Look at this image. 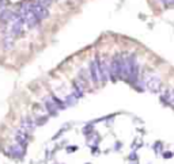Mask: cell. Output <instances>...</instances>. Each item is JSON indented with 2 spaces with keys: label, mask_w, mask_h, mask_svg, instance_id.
I'll use <instances>...</instances> for the list:
<instances>
[{
  "label": "cell",
  "mask_w": 174,
  "mask_h": 164,
  "mask_svg": "<svg viewBox=\"0 0 174 164\" xmlns=\"http://www.w3.org/2000/svg\"><path fill=\"white\" fill-rule=\"evenodd\" d=\"M46 121H48L46 117H39V118H37V125H44V123H46Z\"/></svg>",
  "instance_id": "cell-18"
},
{
  "label": "cell",
  "mask_w": 174,
  "mask_h": 164,
  "mask_svg": "<svg viewBox=\"0 0 174 164\" xmlns=\"http://www.w3.org/2000/svg\"><path fill=\"white\" fill-rule=\"evenodd\" d=\"M129 160H137V156H136V153H131V156H129Z\"/></svg>",
  "instance_id": "cell-21"
},
{
  "label": "cell",
  "mask_w": 174,
  "mask_h": 164,
  "mask_svg": "<svg viewBox=\"0 0 174 164\" xmlns=\"http://www.w3.org/2000/svg\"><path fill=\"white\" fill-rule=\"evenodd\" d=\"M12 15H14L12 11H10L8 8H6L4 11L0 12V20H1V22H10V20L12 19Z\"/></svg>",
  "instance_id": "cell-12"
},
{
  "label": "cell",
  "mask_w": 174,
  "mask_h": 164,
  "mask_svg": "<svg viewBox=\"0 0 174 164\" xmlns=\"http://www.w3.org/2000/svg\"><path fill=\"white\" fill-rule=\"evenodd\" d=\"M142 139H135V141H133V144H132V148L133 149H137V148H140V147H142Z\"/></svg>",
  "instance_id": "cell-17"
},
{
  "label": "cell",
  "mask_w": 174,
  "mask_h": 164,
  "mask_svg": "<svg viewBox=\"0 0 174 164\" xmlns=\"http://www.w3.org/2000/svg\"><path fill=\"white\" fill-rule=\"evenodd\" d=\"M77 102V98L75 97L74 94H71V95H67L64 99V103H65V106H74V104H76Z\"/></svg>",
  "instance_id": "cell-13"
},
{
  "label": "cell",
  "mask_w": 174,
  "mask_h": 164,
  "mask_svg": "<svg viewBox=\"0 0 174 164\" xmlns=\"http://www.w3.org/2000/svg\"><path fill=\"white\" fill-rule=\"evenodd\" d=\"M163 4H166V6H170V4H174V0H161Z\"/></svg>",
  "instance_id": "cell-20"
},
{
  "label": "cell",
  "mask_w": 174,
  "mask_h": 164,
  "mask_svg": "<svg viewBox=\"0 0 174 164\" xmlns=\"http://www.w3.org/2000/svg\"><path fill=\"white\" fill-rule=\"evenodd\" d=\"M99 69H101V81H107L110 79V62L107 61L106 58L101 60Z\"/></svg>",
  "instance_id": "cell-5"
},
{
  "label": "cell",
  "mask_w": 174,
  "mask_h": 164,
  "mask_svg": "<svg viewBox=\"0 0 174 164\" xmlns=\"http://www.w3.org/2000/svg\"><path fill=\"white\" fill-rule=\"evenodd\" d=\"M14 137H15V141L18 142V144H23L25 145L26 142H27V132H25L23 129H19V130H16L15 134H14Z\"/></svg>",
  "instance_id": "cell-9"
},
{
  "label": "cell",
  "mask_w": 174,
  "mask_h": 164,
  "mask_svg": "<svg viewBox=\"0 0 174 164\" xmlns=\"http://www.w3.org/2000/svg\"><path fill=\"white\" fill-rule=\"evenodd\" d=\"M25 152H26V149H25V145L23 144H14L12 147H10V153H11V156H14V157H19V159H22L23 156H25Z\"/></svg>",
  "instance_id": "cell-6"
},
{
  "label": "cell",
  "mask_w": 174,
  "mask_h": 164,
  "mask_svg": "<svg viewBox=\"0 0 174 164\" xmlns=\"http://www.w3.org/2000/svg\"><path fill=\"white\" fill-rule=\"evenodd\" d=\"M173 106H174V102H173Z\"/></svg>",
  "instance_id": "cell-23"
},
{
  "label": "cell",
  "mask_w": 174,
  "mask_h": 164,
  "mask_svg": "<svg viewBox=\"0 0 174 164\" xmlns=\"http://www.w3.org/2000/svg\"><path fill=\"white\" fill-rule=\"evenodd\" d=\"M52 1H53V0H36V3L41 4V6H44V7H49L52 4Z\"/></svg>",
  "instance_id": "cell-16"
},
{
  "label": "cell",
  "mask_w": 174,
  "mask_h": 164,
  "mask_svg": "<svg viewBox=\"0 0 174 164\" xmlns=\"http://www.w3.org/2000/svg\"><path fill=\"white\" fill-rule=\"evenodd\" d=\"M44 104H45L46 110L49 111V114H50V115H57L58 107L55 104V102H53V100H52V99H46L45 102H44Z\"/></svg>",
  "instance_id": "cell-10"
},
{
  "label": "cell",
  "mask_w": 174,
  "mask_h": 164,
  "mask_svg": "<svg viewBox=\"0 0 174 164\" xmlns=\"http://www.w3.org/2000/svg\"><path fill=\"white\" fill-rule=\"evenodd\" d=\"M88 142H90L91 147H97L98 142H99V136L93 134V137H88Z\"/></svg>",
  "instance_id": "cell-14"
},
{
  "label": "cell",
  "mask_w": 174,
  "mask_h": 164,
  "mask_svg": "<svg viewBox=\"0 0 174 164\" xmlns=\"http://www.w3.org/2000/svg\"><path fill=\"white\" fill-rule=\"evenodd\" d=\"M162 100L169 104H173L174 102V90L173 88H164L162 90Z\"/></svg>",
  "instance_id": "cell-7"
},
{
  "label": "cell",
  "mask_w": 174,
  "mask_h": 164,
  "mask_svg": "<svg viewBox=\"0 0 174 164\" xmlns=\"http://www.w3.org/2000/svg\"><path fill=\"white\" fill-rule=\"evenodd\" d=\"M162 156H163V159H170V157H173V153H171L170 151L169 152H162Z\"/></svg>",
  "instance_id": "cell-19"
},
{
  "label": "cell",
  "mask_w": 174,
  "mask_h": 164,
  "mask_svg": "<svg viewBox=\"0 0 174 164\" xmlns=\"http://www.w3.org/2000/svg\"><path fill=\"white\" fill-rule=\"evenodd\" d=\"M145 87L148 88L151 92H158L161 90V77L155 73L145 76Z\"/></svg>",
  "instance_id": "cell-2"
},
{
  "label": "cell",
  "mask_w": 174,
  "mask_h": 164,
  "mask_svg": "<svg viewBox=\"0 0 174 164\" xmlns=\"http://www.w3.org/2000/svg\"><path fill=\"white\" fill-rule=\"evenodd\" d=\"M3 45H4V49L6 50H11L14 48V36L12 34H6L3 38Z\"/></svg>",
  "instance_id": "cell-11"
},
{
  "label": "cell",
  "mask_w": 174,
  "mask_h": 164,
  "mask_svg": "<svg viewBox=\"0 0 174 164\" xmlns=\"http://www.w3.org/2000/svg\"><path fill=\"white\" fill-rule=\"evenodd\" d=\"M110 77L113 81L123 77V57L116 56L110 61Z\"/></svg>",
  "instance_id": "cell-1"
},
{
  "label": "cell",
  "mask_w": 174,
  "mask_h": 164,
  "mask_svg": "<svg viewBox=\"0 0 174 164\" xmlns=\"http://www.w3.org/2000/svg\"><path fill=\"white\" fill-rule=\"evenodd\" d=\"M163 144H162V142H155L154 144V151H155V153L156 155H162V152H163Z\"/></svg>",
  "instance_id": "cell-15"
},
{
  "label": "cell",
  "mask_w": 174,
  "mask_h": 164,
  "mask_svg": "<svg viewBox=\"0 0 174 164\" xmlns=\"http://www.w3.org/2000/svg\"><path fill=\"white\" fill-rule=\"evenodd\" d=\"M31 8H33V12L36 14V16L38 18V20H44L49 18L48 7H44L38 3H31Z\"/></svg>",
  "instance_id": "cell-4"
},
{
  "label": "cell",
  "mask_w": 174,
  "mask_h": 164,
  "mask_svg": "<svg viewBox=\"0 0 174 164\" xmlns=\"http://www.w3.org/2000/svg\"><path fill=\"white\" fill-rule=\"evenodd\" d=\"M76 149H77V147H72V148H69V149H68V151H76Z\"/></svg>",
  "instance_id": "cell-22"
},
{
  "label": "cell",
  "mask_w": 174,
  "mask_h": 164,
  "mask_svg": "<svg viewBox=\"0 0 174 164\" xmlns=\"http://www.w3.org/2000/svg\"><path fill=\"white\" fill-rule=\"evenodd\" d=\"M20 126H22V129L25 132H31L33 129L36 128V123H34V121L30 117H26V118H23L20 121Z\"/></svg>",
  "instance_id": "cell-8"
},
{
  "label": "cell",
  "mask_w": 174,
  "mask_h": 164,
  "mask_svg": "<svg viewBox=\"0 0 174 164\" xmlns=\"http://www.w3.org/2000/svg\"><path fill=\"white\" fill-rule=\"evenodd\" d=\"M99 62L101 60L98 57H95L93 61L90 62V73H91V80L94 83L101 81V69H99Z\"/></svg>",
  "instance_id": "cell-3"
},
{
  "label": "cell",
  "mask_w": 174,
  "mask_h": 164,
  "mask_svg": "<svg viewBox=\"0 0 174 164\" xmlns=\"http://www.w3.org/2000/svg\"><path fill=\"white\" fill-rule=\"evenodd\" d=\"M173 156H174V153H173Z\"/></svg>",
  "instance_id": "cell-24"
}]
</instances>
